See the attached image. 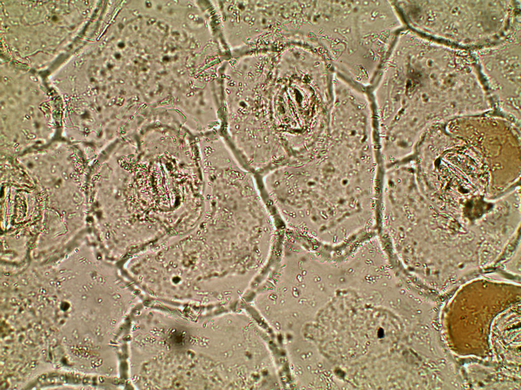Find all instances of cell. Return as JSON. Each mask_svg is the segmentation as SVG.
<instances>
[{
    "label": "cell",
    "instance_id": "1",
    "mask_svg": "<svg viewBox=\"0 0 521 390\" xmlns=\"http://www.w3.org/2000/svg\"><path fill=\"white\" fill-rule=\"evenodd\" d=\"M316 8L319 54L335 74L369 90L406 27L393 1H326Z\"/></svg>",
    "mask_w": 521,
    "mask_h": 390
},
{
    "label": "cell",
    "instance_id": "3",
    "mask_svg": "<svg viewBox=\"0 0 521 390\" xmlns=\"http://www.w3.org/2000/svg\"><path fill=\"white\" fill-rule=\"evenodd\" d=\"M516 26L504 38L475 50L473 54L486 86L520 87V38Z\"/></svg>",
    "mask_w": 521,
    "mask_h": 390
},
{
    "label": "cell",
    "instance_id": "2",
    "mask_svg": "<svg viewBox=\"0 0 521 390\" xmlns=\"http://www.w3.org/2000/svg\"><path fill=\"white\" fill-rule=\"evenodd\" d=\"M407 27L450 45L474 50L504 38L517 16L511 1H397Z\"/></svg>",
    "mask_w": 521,
    "mask_h": 390
}]
</instances>
